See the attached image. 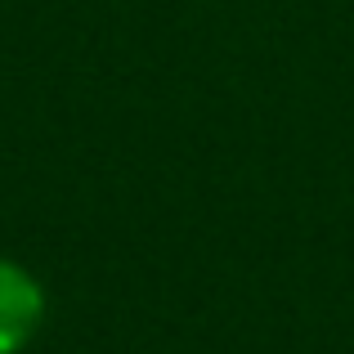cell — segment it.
I'll use <instances>...</instances> for the list:
<instances>
[{
    "mask_svg": "<svg viewBox=\"0 0 354 354\" xmlns=\"http://www.w3.org/2000/svg\"><path fill=\"white\" fill-rule=\"evenodd\" d=\"M45 314V296L27 269L0 260V354H18L36 337Z\"/></svg>",
    "mask_w": 354,
    "mask_h": 354,
    "instance_id": "1",
    "label": "cell"
}]
</instances>
